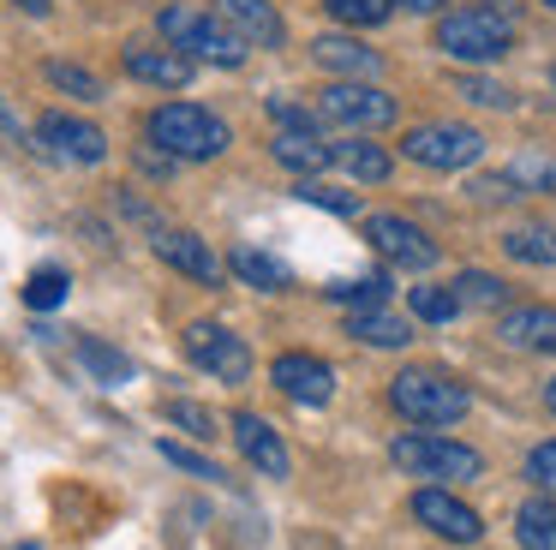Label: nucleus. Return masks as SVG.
<instances>
[{
    "mask_svg": "<svg viewBox=\"0 0 556 550\" xmlns=\"http://www.w3.org/2000/svg\"><path fill=\"white\" fill-rule=\"evenodd\" d=\"M520 550H556V497H532L515 509Z\"/></svg>",
    "mask_w": 556,
    "mask_h": 550,
    "instance_id": "nucleus-21",
    "label": "nucleus"
},
{
    "mask_svg": "<svg viewBox=\"0 0 556 550\" xmlns=\"http://www.w3.org/2000/svg\"><path fill=\"white\" fill-rule=\"evenodd\" d=\"M544 407H551V413H556V377L544 383Z\"/></svg>",
    "mask_w": 556,
    "mask_h": 550,
    "instance_id": "nucleus-41",
    "label": "nucleus"
},
{
    "mask_svg": "<svg viewBox=\"0 0 556 550\" xmlns=\"http://www.w3.org/2000/svg\"><path fill=\"white\" fill-rule=\"evenodd\" d=\"M395 7H401V12H437V18H443L448 0H395Z\"/></svg>",
    "mask_w": 556,
    "mask_h": 550,
    "instance_id": "nucleus-39",
    "label": "nucleus"
},
{
    "mask_svg": "<svg viewBox=\"0 0 556 550\" xmlns=\"http://www.w3.org/2000/svg\"><path fill=\"white\" fill-rule=\"evenodd\" d=\"M312 54H317V66L348 72V78H377V66H383V60H377V48L353 42V36H317Z\"/></svg>",
    "mask_w": 556,
    "mask_h": 550,
    "instance_id": "nucleus-18",
    "label": "nucleus"
},
{
    "mask_svg": "<svg viewBox=\"0 0 556 550\" xmlns=\"http://www.w3.org/2000/svg\"><path fill=\"white\" fill-rule=\"evenodd\" d=\"M233 442H240V454H245V461H252L264 478H288V473H293V454H288V442H281V430L269 425V418L233 413Z\"/></svg>",
    "mask_w": 556,
    "mask_h": 550,
    "instance_id": "nucleus-13",
    "label": "nucleus"
},
{
    "mask_svg": "<svg viewBox=\"0 0 556 550\" xmlns=\"http://www.w3.org/2000/svg\"><path fill=\"white\" fill-rule=\"evenodd\" d=\"M269 120L288 126V132H317V108H300V102H288V96H269Z\"/></svg>",
    "mask_w": 556,
    "mask_h": 550,
    "instance_id": "nucleus-36",
    "label": "nucleus"
},
{
    "mask_svg": "<svg viewBox=\"0 0 556 550\" xmlns=\"http://www.w3.org/2000/svg\"><path fill=\"white\" fill-rule=\"evenodd\" d=\"M460 96L479 102V108H515V90L496 84V78H484V72H460Z\"/></svg>",
    "mask_w": 556,
    "mask_h": 550,
    "instance_id": "nucleus-33",
    "label": "nucleus"
},
{
    "mask_svg": "<svg viewBox=\"0 0 556 550\" xmlns=\"http://www.w3.org/2000/svg\"><path fill=\"white\" fill-rule=\"evenodd\" d=\"M448 287L460 293V305H491V311H503V305H508V287L496 282V275H484V270H460Z\"/></svg>",
    "mask_w": 556,
    "mask_h": 550,
    "instance_id": "nucleus-28",
    "label": "nucleus"
},
{
    "mask_svg": "<svg viewBox=\"0 0 556 550\" xmlns=\"http://www.w3.org/2000/svg\"><path fill=\"white\" fill-rule=\"evenodd\" d=\"M66 270H54V263H42V270H30V282H25V305L30 311H54L66 299Z\"/></svg>",
    "mask_w": 556,
    "mask_h": 550,
    "instance_id": "nucleus-30",
    "label": "nucleus"
},
{
    "mask_svg": "<svg viewBox=\"0 0 556 550\" xmlns=\"http://www.w3.org/2000/svg\"><path fill=\"white\" fill-rule=\"evenodd\" d=\"M216 18L240 36L245 48H281L288 42V24L269 0H216Z\"/></svg>",
    "mask_w": 556,
    "mask_h": 550,
    "instance_id": "nucleus-14",
    "label": "nucleus"
},
{
    "mask_svg": "<svg viewBox=\"0 0 556 550\" xmlns=\"http://www.w3.org/2000/svg\"><path fill=\"white\" fill-rule=\"evenodd\" d=\"M496 341L520 353H556V311L551 305H508L496 317Z\"/></svg>",
    "mask_w": 556,
    "mask_h": 550,
    "instance_id": "nucleus-16",
    "label": "nucleus"
},
{
    "mask_svg": "<svg viewBox=\"0 0 556 550\" xmlns=\"http://www.w3.org/2000/svg\"><path fill=\"white\" fill-rule=\"evenodd\" d=\"M156 258L168 263V270L192 275V282H210V287L222 282V258L210 251V239L186 234V227H156Z\"/></svg>",
    "mask_w": 556,
    "mask_h": 550,
    "instance_id": "nucleus-15",
    "label": "nucleus"
},
{
    "mask_svg": "<svg viewBox=\"0 0 556 550\" xmlns=\"http://www.w3.org/2000/svg\"><path fill=\"white\" fill-rule=\"evenodd\" d=\"M162 413L174 418L180 430H192V437H216V418H210V407H198V401H162Z\"/></svg>",
    "mask_w": 556,
    "mask_h": 550,
    "instance_id": "nucleus-34",
    "label": "nucleus"
},
{
    "mask_svg": "<svg viewBox=\"0 0 556 550\" xmlns=\"http://www.w3.org/2000/svg\"><path fill=\"white\" fill-rule=\"evenodd\" d=\"M42 72H49V84H54V90L78 96V102H102V78H97V72L73 66V60H49Z\"/></svg>",
    "mask_w": 556,
    "mask_h": 550,
    "instance_id": "nucleus-29",
    "label": "nucleus"
},
{
    "mask_svg": "<svg viewBox=\"0 0 556 550\" xmlns=\"http://www.w3.org/2000/svg\"><path fill=\"white\" fill-rule=\"evenodd\" d=\"M37 143L54 155V162H78V167H97L102 155H109L102 126L73 120V114H42V120H37Z\"/></svg>",
    "mask_w": 556,
    "mask_h": 550,
    "instance_id": "nucleus-10",
    "label": "nucleus"
},
{
    "mask_svg": "<svg viewBox=\"0 0 556 550\" xmlns=\"http://www.w3.org/2000/svg\"><path fill=\"white\" fill-rule=\"evenodd\" d=\"M389 461L413 478H437V485H467V478L484 473V454L472 442H455V437H437V430H407V437L389 442Z\"/></svg>",
    "mask_w": 556,
    "mask_h": 550,
    "instance_id": "nucleus-3",
    "label": "nucleus"
},
{
    "mask_svg": "<svg viewBox=\"0 0 556 550\" xmlns=\"http://www.w3.org/2000/svg\"><path fill=\"white\" fill-rule=\"evenodd\" d=\"M300 198L305 203H324V210H336V215H353V198H348V191H336V186H324V179H300Z\"/></svg>",
    "mask_w": 556,
    "mask_h": 550,
    "instance_id": "nucleus-38",
    "label": "nucleus"
},
{
    "mask_svg": "<svg viewBox=\"0 0 556 550\" xmlns=\"http://www.w3.org/2000/svg\"><path fill=\"white\" fill-rule=\"evenodd\" d=\"M228 270L240 275L245 287H264V293H281V287H293V270L281 258H269V251L257 246H233L228 251Z\"/></svg>",
    "mask_w": 556,
    "mask_h": 550,
    "instance_id": "nucleus-20",
    "label": "nucleus"
},
{
    "mask_svg": "<svg viewBox=\"0 0 556 550\" xmlns=\"http://www.w3.org/2000/svg\"><path fill=\"white\" fill-rule=\"evenodd\" d=\"M437 48L448 60H467V66H484V60H503L515 48V24L496 7H460L437 18Z\"/></svg>",
    "mask_w": 556,
    "mask_h": 550,
    "instance_id": "nucleus-4",
    "label": "nucleus"
},
{
    "mask_svg": "<svg viewBox=\"0 0 556 550\" xmlns=\"http://www.w3.org/2000/svg\"><path fill=\"white\" fill-rule=\"evenodd\" d=\"M324 12L336 24H353V30H377V24H389L395 0H324Z\"/></svg>",
    "mask_w": 556,
    "mask_h": 550,
    "instance_id": "nucleus-27",
    "label": "nucleus"
},
{
    "mask_svg": "<svg viewBox=\"0 0 556 550\" xmlns=\"http://www.w3.org/2000/svg\"><path fill=\"white\" fill-rule=\"evenodd\" d=\"M527 478H532V485H544V490L556 497V437L539 442V449L527 454Z\"/></svg>",
    "mask_w": 556,
    "mask_h": 550,
    "instance_id": "nucleus-37",
    "label": "nucleus"
},
{
    "mask_svg": "<svg viewBox=\"0 0 556 550\" xmlns=\"http://www.w3.org/2000/svg\"><path fill=\"white\" fill-rule=\"evenodd\" d=\"M317 114L348 126V132H383V126H395V96L377 90L371 78L324 84V90H317Z\"/></svg>",
    "mask_w": 556,
    "mask_h": 550,
    "instance_id": "nucleus-6",
    "label": "nucleus"
},
{
    "mask_svg": "<svg viewBox=\"0 0 556 550\" xmlns=\"http://www.w3.org/2000/svg\"><path fill=\"white\" fill-rule=\"evenodd\" d=\"M162 461L180 466V473H192V478H222V466H216V461H204L198 449H186V442H162Z\"/></svg>",
    "mask_w": 556,
    "mask_h": 550,
    "instance_id": "nucleus-35",
    "label": "nucleus"
},
{
    "mask_svg": "<svg viewBox=\"0 0 556 550\" xmlns=\"http://www.w3.org/2000/svg\"><path fill=\"white\" fill-rule=\"evenodd\" d=\"M413 317H425V323H448V317H460V293L455 287H413Z\"/></svg>",
    "mask_w": 556,
    "mask_h": 550,
    "instance_id": "nucleus-31",
    "label": "nucleus"
},
{
    "mask_svg": "<svg viewBox=\"0 0 556 550\" xmlns=\"http://www.w3.org/2000/svg\"><path fill=\"white\" fill-rule=\"evenodd\" d=\"M168 48H180L186 60H210V66H240L245 60V42L216 18V12H198V7H162L156 12Z\"/></svg>",
    "mask_w": 556,
    "mask_h": 550,
    "instance_id": "nucleus-5",
    "label": "nucleus"
},
{
    "mask_svg": "<svg viewBox=\"0 0 556 550\" xmlns=\"http://www.w3.org/2000/svg\"><path fill=\"white\" fill-rule=\"evenodd\" d=\"M508 186L527 198V191H556V155H539V150H527V155H515L508 162Z\"/></svg>",
    "mask_w": 556,
    "mask_h": 550,
    "instance_id": "nucleus-26",
    "label": "nucleus"
},
{
    "mask_svg": "<svg viewBox=\"0 0 556 550\" xmlns=\"http://www.w3.org/2000/svg\"><path fill=\"white\" fill-rule=\"evenodd\" d=\"M544 7H551V12H556V0H544Z\"/></svg>",
    "mask_w": 556,
    "mask_h": 550,
    "instance_id": "nucleus-43",
    "label": "nucleus"
},
{
    "mask_svg": "<svg viewBox=\"0 0 556 550\" xmlns=\"http://www.w3.org/2000/svg\"><path fill=\"white\" fill-rule=\"evenodd\" d=\"M186 359H192L198 371H210L216 383H228V389L252 377V347H245L228 323H210V317L186 329Z\"/></svg>",
    "mask_w": 556,
    "mask_h": 550,
    "instance_id": "nucleus-8",
    "label": "nucleus"
},
{
    "mask_svg": "<svg viewBox=\"0 0 556 550\" xmlns=\"http://www.w3.org/2000/svg\"><path fill=\"white\" fill-rule=\"evenodd\" d=\"M413 521L419 526H431L437 538H455V545H472V538L484 533V521L467 509V502L455 497V490H443V485H425V490H413Z\"/></svg>",
    "mask_w": 556,
    "mask_h": 550,
    "instance_id": "nucleus-11",
    "label": "nucleus"
},
{
    "mask_svg": "<svg viewBox=\"0 0 556 550\" xmlns=\"http://www.w3.org/2000/svg\"><path fill=\"white\" fill-rule=\"evenodd\" d=\"M150 143L162 155H174V162H210V155H222L233 143V132L222 114H210L198 102H162L150 114Z\"/></svg>",
    "mask_w": 556,
    "mask_h": 550,
    "instance_id": "nucleus-1",
    "label": "nucleus"
},
{
    "mask_svg": "<svg viewBox=\"0 0 556 550\" xmlns=\"http://www.w3.org/2000/svg\"><path fill=\"white\" fill-rule=\"evenodd\" d=\"M13 7H18V12H30V18H49L54 0H13Z\"/></svg>",
    "mask_w": 556,
    "mask_h": 550,
    "instance_id": "nucleus-40",
    "label": "nucleus"
},
{
    "mask_svg": "<svg viewBox=\"0 0 556 550\" xmlns=\"http://www.w3.org/2000/svg\"><path fill=\"white\" fill-rule=\"evenodd\" d=\"M78 365H85L90 377L102 383V389H121V383H132V359L114 353L109 341H97V335H85V341H78Z\"/></svg>",
    "mask_w": 556,
    "mask_h": 550,
    "instance_id": "nucleus-23",
    "label": "nucleus"
},
{
    "mask_svg": "<svg viewBox=\"0 0 556 550\" xmlns=\"http://www.w3.org/2000/svg\"><path fill=\"white\" fill-rule=\"evenodd\" d=\"M198 72V60H186L180 48H126V78L156 84V90H186Z\"/></svg>",
    "mask_w": 556,
    "mask_h": 550,
    "instance_id": "nucleus-17",
    "label": "nucleus"
},
{
    "mask_svg": "<svg viewBox=\"0 0 556 550\" xmlns=\"http://www.w3.org/2000/svg\"><path fill=\"white\" fill-rule=\"evenodd\" d=\"M503 251H508L515 263H532V270H544V263H556V227H539V222L508 227V234H503Z\"/></svg>",
    "mask_w": 556,
    "mask_h": 550,
    "instance_id": "nucleus-24",
    "label": "nucleus"
},
{
    "mask_svg": "<svg viewBox=\"0 0 556 550\" xmlns=\"http://www.w3.org/2000/svg\"><path fill=\"white\" fill-rule=\"evenodd\" d=\"M269 383L300 407H329V395H336V371L317 353H281L276 365H269Z\"/></svg>",
    "mask_w": 556,
    "mask_h": 550,
    "instance_id": "nucleus-12",
    "label": "nucleus"
},
{
    "mask_svg": "<svg viewBox=\"0 0 556 550\" xmlns=\"http://www.w3.org/2000/svg\"><path fill=\"white\" fill-rule=\"evenodd\" d=\"M329 155H336V162L348 167L353 179H365V186H383V179H389V155H383V143L353 138V143H329Z\"/></svg>",
    "mask_w": 556,
    "mask_h": 550,
    "instance_id": "nucleus-25",
    "label": "nucleus"
},
{
    "mask_svg": "<svg viewBox=\"0 0 556 550\" xmlns=\"http://www.w3.org/2000/svg\"><path fill=\"white\" fill-rule=\"evenodd\" d=\"M551 90H556V66H551Z\"/></svg>",
    "mask_w": 556,
    "mask_h": 550,
    "instance_id": "nucleus-42",
    "label": "nucleus"
},
{
    "mask_svg": "<svg viewBox=\"0 0 556 550\" xmlns=\"http://www.w3.org/2000/svg\"><path fill=\"white\" fill-rule=\"evenodd\" d=\"M348 335H353V341H371V347H407L413 341V323L407 317H389L383 305H371V311H353V317H348Z\"/></svg>",
    "mask_w": 556,
    "mask_h": 550,
    "instance_id": "nucleus-22",
    "label": "nucleus"
},
{
    "mask_svg": "<svg viewBox=\"0 0 556 550\" xmlns=\"http://www.w3.org/2000/svg\"><path fill=\"white\" fill-rule=\"evenodd\" d=\"M389 401H395V413L407 418V425H460L472 395H467V383H455L448 371L413 365L389 383Z\"/></svg>",
    "mask_w": 556,
    "mask_h": 550,
    "instance_id": "nucleus-2",
    "label": "nucleus"
},
{
    "mask_svg": "<svg viewBox=\"0 0 556 550\" xmlns=\"http://www.w3.org/2000/svg\"><path fill=\"white\" fill-rule=\"evenodd\" d=\"M401 150H407V162L419 167H437V174H460V167H472L484 155V138L472 126H448V120H425V126H413L407 138H401Z\"/></svg>",
    "mask_w": 556,
    "mask_h": 550,
    "instance_id": "nucleus-7",
    "label": "nucleus"
},
{
    "mask_svg": "<svg viewBox=\"0 0 556 550\" xmlns=\"http://www.w3.org/2000/svg\"><path fill=\"white\" fill-rule=\"evenodd\" d=\"M336 305H353V311H371V305H383V293H389V275H365V282H336V287H324Z\"/></svg>",
    "mask_w": 556,
    "mask_h": 550,
    "instance_id": "nucleus-32",
    "label": "nucleus"
},
{
    "mask_svg": "<svg viewBox=\"0 0 556 550\" xmlns=\"http://www.w3.org/2000/svg\"><path fill=\"white\" fill-rule=\"evenodd\" d=\"M365 239H371V251L383 263H395V270H431L437 263V239L425 234V227H413L407 215H371V222H365Z\"/></svg>",
    "mask_w": 556,
    "mask_h": 550,
    "instance_id": "nucleus-9",
    "label": "nucleus"
},
{
    "mask_svg": "<svg viewBox=\"0 0 556 550\" xmlns=\"http://www.w3.org/2000/svg\"><path fill=\"white\" fill-rule=\"evenodd\" d=\"M269 150H276V162L293 167V174H324V167L336 162V155H329V143L317 138V132H288V126L269 138Z\"/></svg>",
    "mask_w": 556,
    "mask_h": 550,
    "instance_id": "nucleus-19",
    "label": "nucleus"
}]
</instances>
